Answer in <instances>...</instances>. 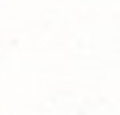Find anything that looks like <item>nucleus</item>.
I'll use <instances>...</instances> for the list:
<instances>
[]
</instances>
